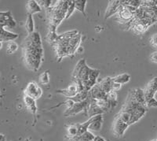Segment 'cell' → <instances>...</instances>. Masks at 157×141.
<instances>
[{"instance_id":"1","label":"cell","mask_w":157,"mask_h":141,"mask_svg":"<svg viewBox=\"0 0 157 141\" xmlns=\"http://www.w3.org/2000/svg\"><path fill=\"white\" fill-rule=\"evenodd\" d=\"M22 47L24 59L27 67L32 71H38L40 68L44 54L39 32H35L29 35L26 39L24 40Z\"/></svg>"},{"instance_id":"2","label":"cell","mask_w":157,"mask_h":141,"mask_svg":"<svg viewBox=\"0 0 157 141\" xmlns=\"http://www.w3.org/2000/svg\"><path fill=\"white\" fill-rule=\"evenodd\" d=\"M100 74V70L92 69L86 65L85 59L78 62L72 73V79L80 88L81 91H90L95 84L97 79Z\"/></svg>"},{"instance_id":"3","label":"cell","mask_w":157,"mask_h":141,"mask_svg":"<svg viewBox=\"0 0 157 141\" xmlns=\"http://www.w3.org/2000/svg\"><path fill=\"white\" fill-rule=\"evenodd\" d=\"M68 8V1H55V3L52 4L51 6L47 10L50 27L57 29L63 20L66 18Z\"/></svg>"},{"instance_id":"4","label":"cell","mask_w":157,"mask_h":141,"mask_svg":"<svg viewBox=\"0 0 157 141\" xmlns=\"http://www.w3.org/2000/svg\"><path fill=\"white\" fill-rule=\"evenodd\" d=\"M91 103V97H88V99L83 102L81 103H75V104L73 105V107L70 108V109H67L65 111V112L64 113V117H71L74 116V115H77L78 113L80 112H85L87 115V111L88 108L90 107V104Z\"/></svg>"},{"instance_id":"5","label":"cell","mask_w":157,"mask_h":141,"mask_svg":"<svg viewBox=\"0 0 157 141\" xmlns=\"http://www.w3.org/2000/svg\"><path fill=\"white\" fill-rule=\"evenodd\" d=\"M143 91H144L146 103L153 100L155 99L154 95L157 91V77H154L153 79L150 80L145 88V89H143Z\"/></svg>"},{"instance_id":"6","label":"cell","mask_w":157,"mask_h":141,"mask_svg":"<svg viewBox=\"0 0 157 141\" xmlns=\"http://www.w3.org/2000/svg\"><path fill=\"white\" fill-rule=\"evenodd\" d=\"M122 2H123V1H122ZM116 15H117V18H119L120 22L124 24L130 23L134 17V13L131 12L127 6L123 4V2L122 3L121 7L120 8Z\"/></svg>"},{"instance_id":"7","label":"cell","mask_w":157,"mask_h":141,"mask_svg":"<svg viewBox=\"0 0 157 141\" xmlns=\"http://www.w3.org/2000/svg\"><path fill=\"white\" fill-rule=\"evenodd\" d=\"M25 95H28L35 99H39L43 95L41 88L36 82H30L28 84L25 89Z\"/></svg>"},{"instance_id":"8","label":"cell","mask_w":157,"mask_h":141,"mask_svg":"<svg viewBox=\"0 0 157 141\" xmlns=\"http://www.w3.org/2000/svg\"><path fill=\"white\" fill-rule=\"evenodd\" d=\"M129 127L127 124L125 122H123L120 118L119 115H116L115 117V119L113 121V130L114 134L118 137H121L123 136V134L127 130V129Z\"/></svg>"},{"instance_id":"9","label":"cell","mask_w":157,"mask_h":141,"mask_svg":"<svg viewBox=\"0 0 157 141\" xmlns=\"http://www.w3.org/2000/svg\"><path fill=\"white\" fill-rule=\"evenodd\" d=\"M0 25L1 28H14L16 26V22L13 18L12 13L10 11H2L0 13Z\"/></svg>"},{"instance_id":"10","label":"cell","mask_w":157,"mask_h":141,"mask_svg":"<svg viewBox=\"0 0 157 141\" xmlns=\"http://www.w3.org/2000/svg\"><path fill=\"white\" fill-rule=\"evenodd\" d=\"M89 95L92 99L101 100V99H108V94L105 93L101 88L99 84H97L91 88L89 91Z\"/></svg>"},{"instance_id":"11","label":"cell","mask_w":157,"mask_h":141,"mask_svg":"<svg viewBox=\"0 0 157 141\" xmlns=\"http://www.w3.org/2000/svg\"><path fill=\"white\" fill-rule=\"evenodd\" d=\"M79 91H81L80 88L78 87V85L76 83L74 82L73 84L68 86V88H65V89L57 90V93L63 95L65 97H68V99H69L75 96Z\"/></svg>"},{"instance_id":"12","label":"cell","mask_w":157,"mask_h":141,"mask_svg":"<svg viewBox=\"0 0 157 141\" xmlns=\"http://www.w3.org/2000/svg\"><path fill=\"white\" fill-rule=\"evenodd\" d=\"M122 3H123L122 1H109V5H108V7L105 11V18L107 19V18H110L111 16L116 14L120 8L121 7Z\"/></svg>"},{"instance_id":"13","label":"cell","mask_w":157,"mask_h":141,"mask_svg":"<svg viewBox=\"0 0 157 141\" xmlns=\"http://www.w3.org/2000/svg\"><path fill=\"white\" fill-rule=\"evenodd\" d=\"M81 39H82V35L80 33H78L77 35L74 36L69 40L68 43V51H69V56L75 54L77 51L78 48L79 47V45L81 43Z\"/></svg>"},{"instance_id":"14","label":"cell","mask_w":157,"mask_h":141,"mask_svg":"<svg viewBox=\"0 0 157 141\" xmlns=\"http://www.w3.org/2000/svg\"><path fill=\"white\" fill-rule=\"evenodd\" d=\"M24 102H25V107H27V109L32 113V115H33L34 116L35 122L34 123H36V114H37L38 111V107L36 105V99L32 98L30 96H28V95H25L24 96Z\"/></svg>"},{"instance_id":"15","label":"cell","mask_w":157,"mask_h":141,"mask_svg":"<svg viewBox=\"0 0 157 141\" xmlns=\"http://www.w3.org/2000/svg\"><path fill=\"white\" fill-rule=\"evenodd\" d=\"M19 37V35L17 33H13L12 32L5 29V28H1V35H0V39L1 42L3 43L4 41L11 42L15 40L16 39Z\"/></svg>"},{"instance_id":"16","label":"cell","mask_w":157,"mask_h":141,"mask_svg":"<svg viewBox=\"0 0 157 141\" xmlns=\"http://www.w3.org/2000/svg\"><path fill=\"white\" fill-rule=\"evenodd\" d=\"M104 111L101 109L100 107H98L96 104L95 101L91 99V103L90 104V107L87 111V115L90 118H93V117L97 116V115H100L104 114Z\"/></svg>"},{"instance_id":"17","label":"cell","mask_w":157,"mask_h":141,"mask_svg":"<svg viewBox=\"0 0 157 141\" xmlns=\"http://www.w3.org/2000/svg\"><path fill=\"white\" fill-rule=\"evenodd\" d=\"M99 85L101 86V88H102L104 91L107 94L109 92L113 91V77H105L101 81L100 83H98Z\"/></svg>"},{"instance_id":"18","label":"cell","mask_w":157,"mask_h":141,"mask_svg":"<svg viewBox=\"0 0 157 141\" xmlns=\"http://www.w3.org/2000/svg\"><path fill=\"white\" fill-rule=\"evenodd\" d=\"M102 122H103V117L102 115H97L93 117V121L90 125L88 130L92 131H99L102 126Z\"/></svg>"},{"instance_id":"19","label":"cell","mask_w":157,"mask_h":141,"mask_svg":"<svg viewBox=\"0 0 157 141\" xmlns=\"http://www.w3.org/2000/svg\"><path fill=\"white\" fill-rule=\"evenodd\" d=\"M27 10L28 14H37V13L41 12L42 7L40 6L37 1L35 0H30L27 3Z\"/></svg>"},{"instance_id":"20","label":"cell","mask_w":157,"mask_h":141,"mask_svg":"<svg viewBox=\"0 0 157 141\" xmlns=\"http://www.w3.org/2000/svg\"><path fill=\"white\" fill-rule=\"evenodd\" d=\"M113 80L114 82L118 83L120 84H124L128 83L130 80V75L129 73H123V74H120V75H118L116 77H113Z\"/></svg>"},{"instance_id":"21","label":"cell","mask_w":157,"mask_h":141,"mask_svg":"<svg viewBox=\"0 0 157 141\" xmlns=\"http://www.w3.org/2000/svg\"><path fill=\"white\" fill-rule=\"evenodd\" d=\"M25 29H26L27 32H29V35L35 32L34 20H33V18H32V15L29 14H28L27 20H26V22H25Z\"/></svg>"},{"instance_id":"22","label":"cell","mask_w":157,"mask_h":141,"mask_svg":"<svg viewBox=\"0 0 157 141\" xmlns=\"http://www.w3.org/2000/svg\"><path fill=\"white\" fill-rule=\"evenodd\" d=\"M68 135L67 137L69 138V139H72L74 138L77 137L78 135V124H75V125H71L68 127Z\"/></svg>"},{"instance_id":"23","label":"cell","mask_w":157,"mask_h":141,"mask_svg":"<svg viewBox=\"0 0 157 141\" xmlns=\"http://www.w3.org/2000/svg\"><path fill=\"white\" fill-rule=\"evenodd\" d=\"M87 1L86 0H75L74 3H75V7L77 10L81 12L83 16L86 17V12H85V9H86V6Z\"/></svg>"},{"instance_id":"24","label":"cell","mask_w":157,"mask_h":141,"mask_svg":"<svg viewBox=\"0 0 157 141\" xmlns=\"http://www.w3.org/2000/svg\"><path fill=\"white\" fill-rule=\"evenodd\" d=\"M94 138L95 136L88 130L86 132H84L83 134L80 135V136H77V137L74 138L72 139H75L76 141H93Z\"/></svg>"},{"instance_id":"25","label":"cell","mask_w":157,"mask_h":141,"mask_svg":"<svg viewBox=\"0 0 157 141\" xmlns=\"http://www.w3.org/2000/svg\"><path fill=\"white\" fill-rule=\"evenodd\" d=\"M50 77L49 71H46L39 76V82L43 85H46V84H48L50 83Z\"/></svg>"},{"instance_id":"26","label":"cell","mask_w":157,"mask_h":141,"mask_svg":"<svg viewBox=\"0 0 157 141\" xmlns=\"http://www.w3.org/2000/svg\"><path fill=\"white\" fill-rule=\"evenodd\" d=\"M18 49V45L16 42L11 41L9 42L7 44V49H6V52L8 54H13L16 52Z\"/></svg>"},{"instance_id":"27","label":"cell","mask_w":157,"mask_h":141,"mask_svg":"<svg viewBox=\"0 0 157 141\" xmlns=\"http://www.w3.org/2000/svg\"><path fill=\"white\" fill-rule=\"evenodd\" d=\"M75 3H74V1H68V12H67L66 18L65 19H68L70 16H71L73 12L75 11Z\"/></svg>"},{"instance_id":"28","label":"cell","mask_w":157,"mask_h":141,"mask_svg":"<svg viewBox=\"0 0 157 141\" xmlns=\"http://www.w3.org/2000/svg\"><path fill=\"white\" fill-rule=\"evenodd\" d=\"M37 2L40 5V6H43L47 10L49 9L53 4L52 3L53 1H50V0H40V1H37Z\"/></svg>"},{"instance_id":"29","label":"cell","mask_w":157,"mask_h":141,"mask_svg":"<svg viewBox=\"0 0 157 141\" xmlns=\"http://www.w3.org/2000/svg\"><path fill=\"white\" fill-rule=\"evenodd\" d=\"M150 43H151V44H152L154 47H155V48L157 49V33L152 35L151 39H150Z\"/></svg>"},{"instance_id":"30","label":"cell","mask_w":157,"mask_h":141,"mask_svg":"<svg viewBox=\"0 0 157 141\" xmlns=\"http://www.w3.org/2000/svg\"><path fill=\"white\" fill-rule=\"evenodd\" d=\"M150 60H151L152 62L157 63V51L153 52V53L150 55Z\"/></svg>"},{"instance_id":"31","label":"cell","mask_w":157,"mask_h":141,"mask_svg":"<svg viewBox=\"0 0 157 141\" xmlns=\"http://www.w3.org/2000/svg\"><path fill=\"white\" fill-rule=\"evenodd\" d=\"M121 88V84H118V83H116L113 81V91H117Z\"/></svg>"},{"instance_id":"32","label":"cell","mask_w":157,"mask_h":141,"mask_svg":"<svg viewBox=\"0 0 157 141\" xmlns=\"http://www.w3.org/2000/svg\"><path fill=\"white\" fill-rule=\"evenodd\" d=\"M94 141H106V140L105 139H104V138L101 137V136H95V138H94Z\"/></svg>"},{"instance_id":"33","label":"cell","mask_w":157,"mask_h":141,"mask_svg":"<svg viewBox=\"0 0 157 141\" xmlns=\"http://www.w3.org/2000/svg\"><path fill=\"white\" fill-rule=\"evenodd\" d=\"M0 141H6V137L4 136V135H1V136H0Z\"/></svg>"},{"instance_id":"34","label":"cell","mask_w":157,"mask_h":141,"mask_svg":"<svg viewBox=\"0 0 157 141\" xmlns=\"http://www.w3.org/2000/svg\"><path fill=\"white\" fill-rule=\"evenodd\" d=\"M152 141H157V139H153V140H152Z\"/></svg>"}]
</instances>
